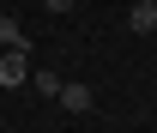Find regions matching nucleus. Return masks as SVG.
Masks as SVG:
<instances>
[{
  "instance_id": "1",
  "label": "nucleus",
  "mask_w": 157,
  "mask_h": 133,
  "mask_svg": "<svg viewBox=\"0 0 157 133\" xmlns=\"http://www.w3.org/2000/svg\"><path fill=\"white\" fill-rule=\"evenodd\" d=\"M24 49H30V42H18V49L0 55V85H24V79H30V55H24Z\"/></svg>"
},
{
  "instance_id": "6",
  "label": "nucleus",
  "mask_w": 157,
  "mask_h": 133,
  "mask_svg": "<svg viewBox=\"0 0 157 133\" xmlns=\"http://www.w3.org/2000/svg\"><path fill=\"white\" fill-rule=\"evenodd\" d=\"M42 6H48V12H73L78 0H42Z\"/></svg>"
},
{
  "instance_id": "3",
  "label": "nucleus",
  "mask_w": 157,
  "mask_h": 133,
  "mask_svg": "<svg viewBox=\"0 0 157 133\" xmlns=\"http://www.w3.org/2000/svg\"><path fill=\"white\" fill-rule=\"evenodd\" d=\"M60 109L85 115V109H91V85H60Z\"/></svg>"
},
{
  "instance_id": "5",
  "label": "nucleus",
  "mask_w": 157,
  "mask_h": 133,
  "mask_svg": "<svg viewBox=\"0 0 157 133\" xmlns=\"http://www.w3.org/2000/svg\"><path fill=\"white\" fill-rule=\"evenodd\" d=\"M30 85H36L42 97H60V85H67V79H60V73H36V79H30Z\"/></svg>"
},
{
  "instance_id": "4",
  "label": "nucleus",
  "mask_w": 157,
  "mask_h": 133,
  "mask_svg": "<svg viewBox=\"0 0 157 133\" xmlns=\"http://www.w3.org/2000/svg\"><path fill=\"white\" fill-rule=\"evenodd\" d=\"M18 42H24V37H18V18L0 12V49H18Z\"/></svg>"
},
{
  "instance_id": "2",
  "label": "nucleus",
  "mask_w": 157,
  "mask_h": 133,
  "mask_svg": "<svg viewBox=\"0 0 157 133\" xmlns=\"http://www.w3.org/2000/svg\"><path fill=\"white\" fill-rule=\"evenodd\" d=\"M127 24H133L139 37H151V30H157V0H139L133 12H127Z\"/></svg>"
}]
</instances>
